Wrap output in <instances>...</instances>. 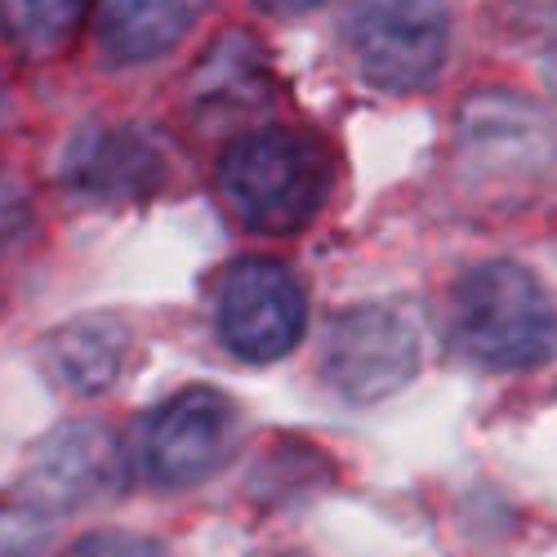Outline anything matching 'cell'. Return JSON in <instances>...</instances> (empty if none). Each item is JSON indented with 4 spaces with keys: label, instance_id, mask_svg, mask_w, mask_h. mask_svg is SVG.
<instances>
[{
    "label": "cell",
    "instance_id": "cell-1",
    "mask_svg": "<svg viewBox=\"0 0 557 557\" xmlns=\"http://www.w3.org/2000/svg\"><path fill=\"white\" fill-rule=\"evenodd\" d=\"M219 197L242 227L259 237H290L308 227L331 197V157L317 138L263 125L232 138L219 157Z\"/></svg>",
    "mask_w": 557,
    "mask_h": 557
},
{
    "label": "cell",
    "instance_id": "cell-2",
    "mask_svg": "<svg viewBox=\"0 0 557 557\" xmlns=\"http://www.w3.org/2000/svg\"><path fill=\"white\" fill-rule=\"evenodd\" d=\"M450 344L486 370H531L557 352V308L513 259L469 268L450 295Z\"/></svg>",
    "mask_w": 557,
    "mask_h": 557
},
{
    "label": "cell",
    "instance_id": "cell-3",
    "mask_svg": "<svg viewBox=\"0 0 557 557\" xmlns=\"http://www.w3.org/2000/svg\"><path fill=\"white\" fill-rule=\"evenodd\" d=\"M455 152L469 178L491 188H527L557 174V121L522 95H473L455 121Z\"/></svg>",
    "mask_w": 557,
    "mask_h": 557
},
{
    "label": "cell",
    "instance_id": "cell-4",
    "mask_svg": "<svg viewBox=\"0 0 557 557\" xmlns=\"http://www.w3.org/2000/svg\"><path fill=\"white\" fill-rule=\"evenodd\" d=\"M352 54L370 85L410 95L437 81L450 50L446 0H357Z\"/></svg>",
    "mask_w": 557,
    "mask_h": 557
},
{
    "label": "cell",
    "instance_id": "cell-5",
    "mask_svg": "<svg viewBox=\"0 0 557 557\" xmlns=\"http://www.w3.org/2000/svg\"><path fill=\"white\" fill-rule=\"evenodd\" d=\"M308 299L282 259H237L214 286V331L242 361H276L304 339Z\"/></svg>",
    "mask_w": 557,
    "mask_h": 557
},
{
    "label": "cell",
    "instance_id": "cell-6",
    "mask_svg": "<svg viewBox=\"0 0 557 557\" xmlns=\"http://www.w3.org/2000/svg\"><path fill=\"white\" fill-rule=\"evenodd\" d=\"M420 375V331L388 304H357L331 321L326 380L344 401H384Z\"/></svg>",
    "mask_w": 557,
    "mask_h": 557
},
{
    "label": "cell",
    "instance_id": "cell-7",
    "mask_svg": "<svg viewBox=\"0 0 557 557\" xmlns=\"http://www.w3.org/2000/svg\"><path fill=\"white\" fill-rule=\"evenodd\" d=\"M125 486V450L103 424H63L27 450L18 495L32 513H76Z\"/></svg>",
    "mask_w": 557,
    "mask_h": 557
},
{
    "label": "cell",
    "instance_id": "cell-8",
    "mask_svg": "<svg viewBox=\"0 0 557 557\" xmlns=\"http://www.w3.org/2000/svg\"><path fill=\"white\" fill-rule=\"evenodd\" d=\"M237 446V406L219 388H183L144 433V463L161 486H197L219 473Z\"/></svg>",
    "mask_w": 557,
    "mask_h": 557
},
{
    "label": "cell",
    "instance_id": "cell-9",
    "mask_svg": "<svg viewBox=\"0 0 557 557\" xmlns=\"http://www.w3.org/2000/svg\"><path fill=\"white\" fill-rule=\"evenodd\" d=\"M59 174L95 201H138L165 188L170 157L144 125H89L67 144Z\"/></svg>",
    "mask_w": 557,
    "mask_h": 557
},
{
    "label": "cell",
    "instance_id": "cell-10",
    "mask_svg": "<svg viewBox=\"0 0 557 557\" xmlns=\"http://www.w3.org/2000/svg\"><path fill=\"white\" fill-rule=\"evenodd\" d=\"M129 361V331L112 317H81L40 344V366L59 388L76 397L108 393Z\"/></svg>",
    "mask_w": 557,
    "mask_h": 557
},
{
    "label": "cell",
    "instance_id": "cell-11",
    "mask_svg": "<svg viewBox=\"0 0 557 557\" xmlns=\"http://www.w3.org/2000/svg\"><path fill=\"white\" fill-rule=\"evenodd\" d=\"M201 0H99V40L121 63H148L188 36Z\"/></svg>",
    "mask_w": 557,
    "mask_h": 557
},
{
    "label": "cell",
    "instance_id": "cell-12",
    "mask_svg": "<svg viewBox=\"0 0 557 557\" xmlns=\"http://www.w3.org/2000/svg\"><path fill=\"white\" fill-rule=\"evenodd\" d=\"M89 0H0V36L18 54H54L76 36Z\"/></svg>",
    "mask_w": 557,
    "mask_h": 557
},
{
    "label": "cell",
    "instance_id": "cell-13",
    "mask_svg": "<svg viewBox=\"0 0 557 557\" xmlns=\"http://www.w3.org/2000/svg\"><path fill=\"white\" fill-rule=\"evenodd\" d=\"M67 557H170L157 540L129 535V531H95L67 548Z\"/></svg>",
    "mask_w": 557,
    "mask_h": 557
},
{
    "label": "cell",
    "instance_id": "cell-14",
    "mask_svg": "<svg viewBox=\"0 0 557 557\" xmlns=\"http://www.w3.org/2000/svg\"><path fill=\"white\" fill-rule=\"evenodd\" d=\"M32 227V206L23 197V188H14L10 178H0V259H5Z\"/></svg>",
    "mask_w": 557,
    "mask_h": 557
},
{
    "label": "cell",
    "instance_id": "cell-15",
    "mask_svg": "<svg viewBox=\"0 0 557 557\" xmlns=\"http://www.w3.org/2000/svg\"><path fill=\"white\" fill-rule=\"evenodd\" d=\"M268 14H308V10H321L326 0H259Z\"/></svg>",
    "mask_w": 557,
    "mask_h": 557
},
{
    "label": "cell",
    "instance_id": "cell-16",
    "mask_svg": "<svg viewBox=\"0 0 557 557\" xmlns=\"http://www.w3.org/2000/svg\"><path fill=\"white\" fill-rule=\"evenodd\" d=\"M0 112H5V85H0Z\"/></svg>",
    "mask_w": 557,
    "mask_h": 557
},
{
    "label": "cell",
    "instance_id": "cell-17",
    "mask_svg": "<svg viewBox=\"0 0 557 557\" xmlns=\"http://www.w3.org/2000/svg\"><path fill=\"white\" fill-rule=\"evenodd\" d=\"M0 557H23V553H10V548H0Z\"/></svg>",
    "mask_w": 557,
    "mask_h": 557
},
{
    "label": "cell",
    "instance_id": "cell-18",
    "mask_svg": "<svg viewBox=\"0 0 557 557\" xmlns=\"http://www.w3.org/2000/svg\"><path fill=\"white\" fill-rule=\"evenodd\" d=\"M290 557H295V553H290Z\"/></svg>",
    "mask_w": 557,
    "mask_h": 557
}]
</instances>
